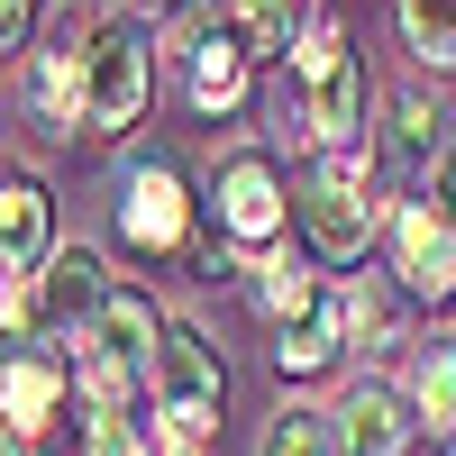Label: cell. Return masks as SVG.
<instances>
[{"label": "cell", "instance_id": "1", "mask_svg": "<svg viewBox=\"0 0 456 456\" xmlns=\"http://www.w3.org/2000/svg\"><path fill=\"white\" fill-rule=\"evenodd\" d=\"M156 347L165 320L146 311V292H110V311L73 338V384L92 393V411H128L137 384H156Z\"/></svg>", "mask_w": 456, "mask_h": 456}, {"label": "cell", "instance_id": "2", "mask_svg": "<svg viewBox=\"0 0 456 456\" xmlns=\"http://www.w3.org/2000/svg\"><path fill=\"white\" fill-rule=\"evenodd\" d=\"M156 420H165V438L183 447V456H201L210 438H219V347L201 329H165V347H156Z\"/></svg>", "mask_w": 456, "mask_h": 456}, {"label": "cell", "instance_id": "3", "mask_svg": "<svg viewBox=\"0 0 456 456\" xmlns=\"http://www.w3.org/2000/svg\"><path fill=\"white\" fill-rule=\"evenodd\" d=\"M301 228H311V247L320 256H365V238H374V174H365V156H347V146H320L311 156V174H301Z\"/></svg>", "mask_w": 456, "mask_h": 456}, {"label": "cell", "instance_id": "4", "mask_svg": "<svg viewBox=\"0 0 456 456\" xmlns=\"http://www.w3.org/2000/svg\"><path fill=\"white\" fill-rule=\"evenodd\" d=\"M210 219L238 256H265L283 238V165L265 146H228L219 174H210Z\"/></svg>", "mask_w": 456, "mask_h": 456}, {"label": "cell", "instance_id": "5", "mask_svg": "<svg viewBox=\"0 0 456 456\" xmlns=\"http://www.w3.org/2000/svg\"><path fill=\"white\" fill-rule=\"evenodd\" d=\"M146 92H156V55H146V37L128 28V19H110V28H92L83 37V128H128L137 110H146Z\"/></svg>", "mask_w": 456, "mask_h": 456}, {"label": "cell", "instance_id": "6", "mask_svg": "<svg viewBox=\"0 0 456 456\" xmlns=\"http://www.w3.org/2000/svg\"><path fill=\"white\" fill-rule=\"evenodd\" d=\"M119 238H128L137 256H156V265L192 256V192H183L174 165L128 174V192H119Z\"/></svg>", "mask_w": 456, "mask_h": 456}, {"label": "cell", "instance_id": "7", "mask_svg": "<svg viewBox=\"0 0 456 456\" xmlns=\"http://www.w3.org/2000/svg\"><path fill=\"white\" fill-rule=\"evenodd\" d=\"M292 73H301V83H311V128H320L329 146H338V137H356V101H365V83H356L347 28H338V19H320L311 37H301Z\"/></svg>", "mask_w": 456, "mask_h": 456}, {"label": "cell", "instance_id": "8", "mask_svg": "<svg viewBox=\"0 0 456 456\" xmlns=\"http://www.w3.org/2000/svg\"><path fill=\"white\" fill-rule=\"evenodd\" d=\"M393 274L420 301H447L456 292V219L447 210H429V201H402L393 210Z\"/></svg>", "mask_w": 456, "mask_h": 456}, {"label": "cell", "instance_id": "9", "mask_svg": "<svg viewBox=\"0 0 456 456\" xmlns=\"http://www.w3.org/2000/svg\"><path fill=\"white\" fill-rule=\"evenodd\" d=\"M110 292H119V283H110V265H101L92 247H55V256H46V274H37V320L83 338V329L110 311Z\"/></svg>", "mask_w": 456, "mask_h": 456}, {"label": "cell", "instance_id": "10", "mask_svg": "<svg viewBox=\"0 0 456 456\" xmlns=\"http://www.w3.org/2000/svg\"><path fill=\"white\" fill-rule=\"evenodd\" d=\"M183 64H192V101L201 110H238L247 101V73H256V46H247L238 19H192Z\"/></svg>", "mask_w": 456, "mask_h": 456}, {"label": "cell", "instance_id": "11", "mask_svg": "<svg viewBox=\"0 0 456 456\" xmlns=\"http://www.w3.org/2000/svg\"><path fill=\"white\" fill-rule=\"evenodd\" d=\"M64 384L73 365L55 347H28V356H0V420H10V438H37L64 411Z\"/></svg>", "mask_w": 456, "mask_h": 456}, {"label": "cell", "instance_id": "12", "mask_svg": "<svg viewBox=\"0 0 456 456\" xmlns=\"http://www.w3.org/2000/svg\"><path fill=\"white\" fill-rule=\"evenodd\" d=\"M0 256H19V265L55 256V201L37 174H0Z\"/></svg>", "mask_w": 456, "mask_h": 456}, {"label": "cell", "instance_id": "13", "mask_svg": "<svg viewBox=\"0 0 456 456\" xmlns=\"http://www.w3.org/2000/svg\"><path fill=\"white\" fill-rule=\"evenodd\" d=\"M338 438H347V456H402L411 438V402L393 384H356L347 411H338Z\"/></svg>", "mask_w": 456, "mask_h": 456}, {"label": "cell", "instance_id": "14", "mask_svg": "<svg viewBox=\"0 0 456 456\" xmlns=\"http://www.w3.org/2000/svg\"><path fill=\"white\" fill-rule=\"evenodd\" d=\"M338 347H347V301L320 292L311 311H292V320H283L274 365H283V374H329V365H338Z\"/></svg>", "mask_w": 456, "mask_h": 456}, {"label": "cell", "instance_id": "15", "mask_svg": "<svg viewBox=\"0 0 456 456\" xmlns=\"http://www.w3.org/2000/svg\"><path fill=\"white\" fill-rule=\"evenodd\" d=\"M393 156H402L411 174H438V165H447L438 110H429V92H420V83H402V92H393Z\"/></svg>", "mask_w": 456, "mask_h": 456}, {"label": "cell", "instance_id": "16", "mask_svg": "<svg viewBox=\"0 0 456 456\" xmlns=\"http://www.w3.org/2000/svg\"><path fill=\"white\" fill-rule=\"evenodd\" d=\"M37 110H46V128L83 119V55H73V37H64L55 55H37Z\"/></svg>", "mask_w": 456, "mask_h": 456}, {"label": "cell", "instance_id": "17", "mask_svg": "<svg viewBox=\"0 0 456 456\" xmlns=\"http://www.w3.org/2000/svg\"><path fill=\"white\" fill-rule=\"evenodd\" d=\"M402 37H411L438 73H456V0H402Z\"/></svg>", "mask_w": 456, "mask_h": 456}, {"label": "cell", "instance_id": "18", "mask_svg": "<svg viewBox=\"0 0 456 456\" xmlns=\"http://www.w3.org/2000/svg\"><path fill=\"white\" fill-rule=\"evenodd\" d=\"M411 402H420V420L456 429V347H429L420 374H411Z\"/></svg>", "mask_w": 456, "mask_h": 456}, {"label": "cell", "instance_id": "19", "mask_svg": "<svg viewBox=\"0 0 456 456\" xmlns=\"http://www.w3.org/2000/svg\"><path fill=\"white\" fill-rule=\"evenodd\" d=\"M338 447H347V438H338L320 411H283V420L265 429V456H338Z\"/></svg>", "mask_w": 456, "mask_h": 456}, {"label": "cell", "instance_id": "20", "mask_svg": "<svg viewBox=\"0 0 456 456\" xmlns=\"http://www.w3.org/2000/svg\"><path fill=\"white\" fill-rule=\"evenodd\" d=\"M92 456H156V438H146L137 411H101L92 420Z\"/></svg>", "mask_w": 456, "mask_h": 456}, {"label": "cell", "instance_id": "21", "mask_svg": "<svg viewBox=\"0 0 456 456\" xmlns=\"http://www.w3.org/2000/svg\"><path fill=\"white\" fill-rule=\"evenodd\" d=\"M338 301H347V338H393V301L374 292V283H347Z\"/></svg>", "mask_w": 456, "mask_h": 456}, {"label": "cell", "instance_id": "22", "mask_svg": "<svg viewBox=\"0 0 456 456\" xmlns=\"http://www.w3.org/2000/svg\"><path fill=\"white\" fill-rule=\"evenodd\" d=\"M0 320H37V274L19 256H0Z\"/></svg>", "mask_w": 456, "mask_h": 456}, {"label": "cell", "instance_id": "23", "mask_svg": "<svg viewBox=\"0 0 456 456\" xmlns=\"http://www.w3.org/2000/svg\"><path fill=\"white\" fill-rule=\"evenodd\" d=\"M19 37H28V0H0V55H10Z\"/></svg>", "mask_w": 456, "mask_h": 456}, {"label": "cell", "instance_id": "24", "mask_svg": "<svg viewBox=\"0 0 456 456\" xmlns=\"http://www.w3.org/2000/svg\"><path fill=\"white\" fill-rule=\"evenodd\" d=\"M429 183H438V210H447V219H456V146H447V165H438V174H429Z\"/></svg>", "mask_w": 456, "mask_h": 456}, {"label": "cell", "instance_id": "25", "mask_svg": "<svg viewBox=\"0 0 456 456\" xmlns=\"http://www.w3.org/2000/svg\"><path fill=\"white\" fill-rule=\"evenodd\" d=\"M119 10H146V19H165V10H174V0H119Z\"/></svg>", "mask_w": 456, "mask_h": 456}, {"label": "cell", "instance_id": "26", "mask_svg": "<svg viewBox=\"0 0 456 456\" xmlns=\"http://www.w3.org/2000/svg\"><path fill=\"white\" fill-rule=\"evenodd\" d=\"M0 456H28V438H10V429H0Z\"/></svg>", "mask_w": 456, "mask_h": 456}]
</instances>
